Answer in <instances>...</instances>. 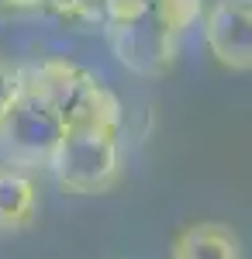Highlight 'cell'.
<instances>
[{"mask_svg": "<svg viewBox=\"0 0 252 259\" xmlns=\"http://www.w3.org/2000/svg\"><path fill=\"white\" fill-rule=\"evenodd\" d=\"M49 0H0V14L4 18H21V14H35V11H45Z\"/></svg>", "mask_w": 252, "mask_h": 259, "instance_id": "10", "label": "cell"}, {"mask_svg": "<svg viewBox=\"0 0 252 259\" xmlns=\"http://www.w3.org/2000/svg\"><path fill=\"white\" fill-rule=\"evenodd\" d=\"M200 24L207 52L225 69L252 73V0H211Z\"/></svg>", "mask_w": 252, "mask_h": 259, "instance_id": "5", "label": "cell"}, {"mask_svg": "<svg viewBox=\"0 0 252 259\" xmlns=\"http://www.w3.org/2000/svg\"><path fill=\"white\" fill-rule=\"evenodd\" d=\"M59 187L79 197L107 194L121 180V145L117 124H76L66 128L59 149L49 159Z\"/></svg>", "mask_w": 252, "mask_h": 259, "instance_id": "3", "label": "cell"}, {"mask_svg": "<svg viewBox=\"0 0 252 259\" xmlns=\"http://www.w3.org/2000/svg\"><path fill=\"white\" fill-rule=\"evenodd\" d=\"M62 135H66V121L28 87L21 90V97L7 111V118L0 121V145L18 162H41V166H49V159L59 149Z\"/></svg>", "mask_w": 252, "mask_h": 259, "instance_id": "4", "label": "cell"}, {"mask_svg": "<svg viewBox=\"0 0 252 259\" xmlns=\"http://www.w3.org/2000/svg\"><path fill=\"white\" fill-rule=\"evenodd\" d=\"M170 259H242V245L228 225L194 221L176 235Z\"/></svg>", "mask_w": 252, "mask_h": 259, "instance_id": "6", "label": "cell"}, {"mask_svg": "<svg viewBox=\"0 0 252 259\" xmlns=\"http://www.w3.org/2000/svg\"><path fill=\"white\" fill-rule=\"evenodd\" d=\"M200 14L204 0H114L104 31L121 66L138 76H162L176 66L180 38Z\"/></svg>", "mask_w": 252, "mask_h": 259, "instance_id": "1", "label": "cell"}, {"mask_svg": "<svg viewBox=\"0 0 252 259\" xmlns=\"http://www.w3.org/2000/svg\"><path fill=\"white\" fill-rule=\"evenodd\" d=\"M49 7L76 28H104L114 0H49Z\"/></svg>", "mask_w": 252, "mask_h": 259, "instance_id": "8", "label": "cell"}, {"mask_svg": "<svg viewBox=\"0 0 252 259\" xmlns=\"http://www.w3.org/2000/svg\"><path fill=\"white\" fill-rule=\"evenodd\" d=\"M38 190L35 180L18 166H0V232H18L35 221Z\"/></svg>", "mask_w": 252, "mask_h": 259, "instance_id": "7", "label": "cell"}, {"mask_svg": "<svg viewBox=\"0 0 252 259\" xmlns=\"http://www.w3.org/2000/svg\"><path fill=\"white\" fill-rule=\"evenodd\" d=\"M24 87L35 90L66 128L76 124H117L121 121V104L104 83L69 59H45L31 73H24Z\"/></svg>", "mask_w": 252, "mask_h": 259, "instance_id": "2", "label": "cell"}, {"mask_svg": "<svg viewBox=\"0 0 252 259\" xmlns=\"http://www.w3.org/2000/svg\"><path fill=\"white\" fill-rule=\"evenodd\" d=\"M21 90H24V73L0 59V121L7 118V111L14 107V100L21 97Z\"/></svg>", "mask_w": 252, "mask_h": 259, "instance_id": "9", "label": "cell"}]
</instances>
